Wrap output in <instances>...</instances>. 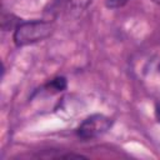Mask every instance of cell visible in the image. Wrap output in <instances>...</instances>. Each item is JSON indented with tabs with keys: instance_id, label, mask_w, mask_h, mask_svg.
<instances>
[{
	"instance_id": "obj_1",
	"label": "cell",
	"mask_w": 160,
	"mask_h": 160,
	"mask_svg": "<svg viewBox=\"0 0 160 160\" xmlns=\"http://www.w3.org/2000/svg\"><path fill=\"white\" fill-rule=\"evenodd\" d=\"M54 28L48 21L32 20L20 22L14 31V42L16 46H25L39 42L51 35Z\"/></svg>"
},
{
	"instance_id": "obj_2",
	"label": "cell",
	"mask_w": 160,
	"mask_h": 160,
	"mask_svg": "<svg viewBox=\"0 0 160 160\" xmlns=\"http://www.w3.org/2000/svg\"><path fill=\"white\" fill-rule=\"evenodd\" d=\"M112 120L102 114H94L86 118L78 128L76 134L82 140H92L102 136L110 130Z\"/></svg>"
},
{
	"instance_id": "obj_3",
	"label": "cell",
	"mask_w": 160,
	"mask_h": 160,
	"mask_svg": "<svg viewBox=\"0 0 160 160\" xmlns=\"http://www.w3.org/2000/svg\"><path fill=\"white\" fill-rule=\"evenodd\" d=\"M46 89L48 90H52V91H55V92H58V91H62V90H65L66 89V79L65 78H55V79H52L48 85H46Z\"/></svg>"
},
{
	"instance_id": "obj_4",
	"label": "cell",
	"mask_w": 160,
	"mask_h": 160,
	"mask_svg": "<svg viewBox=\"0 0 160 160\" xmlns=\"http://www.w3.org/2000/svg\"><path fill=\"white\" fill-rule=\"evenodd\" d=\"M90 2L91 0H68V6L71 11H82Z\"/></svg>"
},
{
	"instance_id": "obj_5",
	"label": "cell",
	"mask_w": 160,
	"mask_h": 160,
	"mask_svg": "<svg viewBox=\"0 0 160 160\" xmlns=\"http://www.w3.org/2000/svg\"><path fill=\"white\" fill-rule=\"evenodd\" d=\"M129 0H106V6L110 9H118L124 6Z\"/></svg>"
},
{
	"instance_id": "obj_6",
	"label": "cell",
	"mask_w": 160,
	"mask_h": 160,
	"mask_svg": "<svg viewBox=\"0 0 160 160\" xmlns=\"http://www.w3.org/2000/svg\"><path fill=\"white\" fill-rule=\"evenodd\" d=\"M155 112H156V118H158V120L160 121V106L156 108V111H155Z\"/></svg>"
},
{
	"instance_id": "obj_7",
	"label": "cell",
	"mask_w": 160,
	"mask_h": 160,
	"mask_svg": "<svg viewBox=\"0 0 160 160\" xmlns=\"http://www.w3.org/2000/svg\"><path fill=\"white\" fill-rule=\"evenodd\" d=\"M159 70H160V65H159Z\"/></svg>"
}]
</instances>
